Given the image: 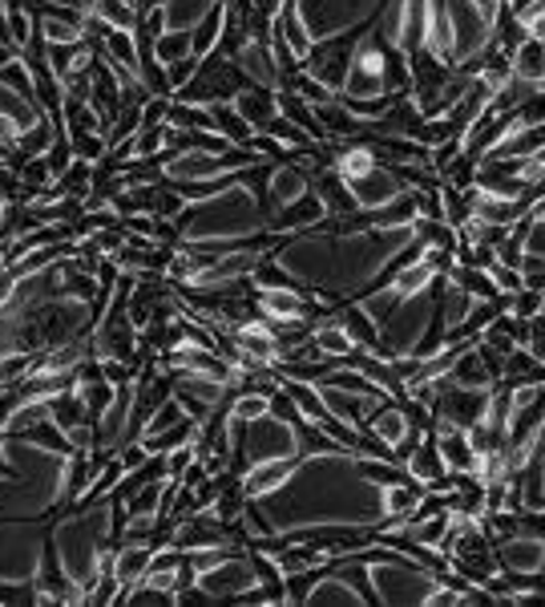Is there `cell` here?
Here are the masks:
<instances>
[{
    "instance_id": "cell-1",
    "label": "cell",
    "mask_w": 545,
    "mask_h": 607,
    "mask_svg": "<svg viewBox=\"0 0 545 607\" xmlns=\"http://www.w3.org/2000/svg\"><path fill=\"white\" fill-rule=\"evenodd\" d=\"M231 61L259 90H279V86H283V69H279L275 61V49H271V41H263V37H246L243 46L234 49Z\"/></svg>"
},
{
    "instance_id": "cell-2",
    "label": "cell",
    "mask_w": 545,
    "mask_h": 607,
    "mask_svg": "<svg viewBox=\"0 0 545 607\" xmlns=\"http://www.w3.org/2000/svg\"><path fill=\"white\" fill-rule=\"evenodd\" d=\"M347 187H352V195H356V202L364 207V211H376V207L392 202L396 195H404V187H408V182L401 179V170H396V167H384V162H376V167L367 170V175L352 179Z\"/></svg>"
},
{
    "instance_id": "cell-3",
    "label": "cell",
    "mask_w": 545,
    "mask_h": 607,
    "mask_svg": "<svg viewBox=\"0 0 545 607\" xmlns=\"http://www.w3.org/2000/svg\"><path fill=\"white\" fill-rule=\"evenodd\" d=\"M0 118L12 126V135H24V130H33L37 122H46L49 110L37 98L17 90V86L0 81Z\"/></svg>"
},
{
    "instance_id": "cell-4",
    "label": "cell",
    "mask_w": 545,
    "mask_h": 607,
    "mask_svg": "<svg viewBox=\"0 0 545 607\" xmlns=\"http://www.w3.org/2000/svg\"><path fill=\"white\" fill-rule=\"evenodd\" d=\"M300 454H283V458H263L255 461L251 470L243 474V486H246V495L251 498H263L271 495V490H279V486L287 482L291 474L300 470Z\"/></svg>"
},
{
    "instance_id": "cell-5",
    "label": "cell",
    "mask_w": 545,
    "mask_h": 607,
    "mask_svg": "<svg viewBox=\"0 0 545 607\" xmlns=\"http://www.w3.org/2000/svg\"><path fill=\"white\" fill-rule=\"evenodd\" d=\"M493 551H497L501 571H542L545 539H534V535H513V539L493 543Z\"/></svg>"
},
{
    "instance_id": "cell-6",
    "label": "cell",
    "mask_w": 545,
    "mask_h": 607,
    "mask_svg": "<svg viewBox=\"0 0 545 607\" xmlns=\"http://www.w3.org/2000/svg\"><path fill=\"white\" fill-rule=\"evenodd\" d=\"M335 320H340V328H344L347 337L356 340L360 349L376 352L380 325L372 320V312H367V308H360V300H340V304H335Z\"/></svg>"
},
{
    "instance_id": "cell-7",
    "label": "cell",
    "mask_w": 545,
    "mask_h": 607,
    "mask_svg": "<svg viewBox=\"0 0 545 607\" xmlns=\"http://www.w3.org/2000/svg\"><path fill=\"white\" fill-rule=\"evenodd\" d=\"M234 110L243 113L251 130H268V122L279 113V101H275V90H259V86H246V90L234 93Z\"/></svg>"
},
{
    "instance_id": "cell-8",
    "label": "cell",
    "mask_w": 545,
    "mask_h": 607,
    "mask_svg": "<svg viewBox=\"0 0 545 607\" xmlns=\"http://www.w3.org/2000/svg\"><path fill=\"white\" fill-rule=\"evenodd\" d=\"M150 559H154V547H145V543H122V547L113 551V571L122 579V599H125V587H134L145 579Z\"/></svg>"
},
{
    "instance_id": "cell-9",
    "label": "cell",
    "mask_w": 545,
    "mask_h": 607,
    "mask_svg": "<svg viewBox=\"0 0 545 607\" xmlns=\"http://www.w3.org/2000/svg\"><path fill=\"white\" fill-rule=\"evenodd\" d=\"M513 78L529 81V86H545V41L525 33L513 49Z\"/></svg>"
},
{
    "instance_id": "cell-10",
    "label": "cell",
    "mask_w": 545,
    "mask_h": 607,
    "mask_svg": "<svg viewBox=\"0 0 545 607\" xmlns=\"http://www.w3.org/2000/svg\"><path fill=\"white\" fill-rule=\"evenodd\" d=\"M214 9H219V0H166V4H162L166 29H179V33H194Z\"/></svg>"
},
{
    "instance_id": "cell-11",
    "label": "cell",
    "mask_w": 545,
    "mask_h": 607,
    "mask_svg": "<svg viewBox=\"0 0 545 607\" xmlns=\"http://www.w3.org/2000/svg\"><path fill=\"white\" fill-rule=\"evenodd\" d=\"M473 340H477V337H473ZM445 377L453 385H465V389H493V385H497V381H493V372L485 369V360H481V352L473 349V345H468V349L453 360V369H448Z\"/></svg>"
},
{
    "instance_id": "cell-12",
    "label": "cell",
    "mask_w": 545,
    "mask_h": 607,
    "mask_svg": "<svg viewBox=\"0 0 545 607\" xmlns=\"http://www.w3.org/2000/svg\"><path fill=\"white\" fill-rule=\"evenodd\" d=\"M448 280H453L456 288H465L473 300H497V296H501L497 280H493L485 268H473V263H453Z\"/></svg>"
},
{
    "instance_id": "cell-13",
    "label": "cell",
    "mask_w": 545,
    "mask_h": 607,
    "mask_svg": "<svg viewBox=\"0 0 545 607\" xmlns=\"http://www.w3.org/2000/svg\"><path fill=\"white\" fill-rule=\"evenodd\" d=\"M211 113H214V130L223 138H231L234 147H246V142H251L255 130H251V122H246L243 113L234 110V101H214Z\"/></svg>"
},
{
    "instance_id": "cell-14",
    "label": "cell",
    "mask_w": 545,
    "mask_h": 607,
    "mask_svg": "<svg viewBox=\"0 0 545 607\" xmlns=\"http://www.w3.org/2000/svg\"><path fill=\"white\" fill-rule=\"evenodd\" d=\"M93 21H101L105 29H130V33H134L142 17H138L134 0H101L98 12H93Z\"/></svg>"
},
{
    "instance_id": "cell-15",
    "label": "cell",
    "mask_w": 545,
    "mask_h": 607,
    "mask_svg": "<svg viewBox=\"0 0 545 607\" xmlns=\"http://www.w3.org/2000/svg\"><path fill=\"white\" fill-rule=\"evenodd\" d=\"M307 604H364V599H360L356 587H347V579H340V575H323L320 584L312 587Z\"/></svg>"
},
{
    "instance_id": "cell-16",
    "label": "cell",
    "mask_w": 545,
    "mask_h": 607,
    "mask_svg": "<svg viewBox=\"0 0 545 607\" xmlns=\"http://www.w3.org/2000/svg\"><path fill=\"white\" fill-rule=\"evenodd\" d=\"M194 53V37L190 33H179V29H166V33L154 37V57L162 61V66H174V61H182V57Z\"/></svg>"
},
{
    "instance_id": "cell-17",
    "label": "cell",
    "mask_w": 545,
    "mask_h": 607,
    "mask_svg": "<svg viewBox=\"0 0 545 607\" xmlns=\"http://www.w3.org/2000/svg\"><path fill=\"white\" fill-rule=\"evenodd\" d=\"M0 604H41V584L37 575L29 579H0Z\"/></svg>"
},
{
    "instance_id": "cell-18",
    "label": "cell",
    "mask_w": 545,
    "mask_h": 607,
    "mask_svg": "<svg viewBox=\"0 0 545 607\" xmlns=\"http://www.w3.org/2000/svg\"><path fill=\"white\" fill-rule=\"evenodd\" d=\"M231 414L239 417V421H259V417L271 414V397H263V394H234Z\"/></svg>"
},
{
    "instance_id": "cell-19",
    "label": "cell",
    "mask_w": 545,
    "mask_h": 607,
    "mask_svg": "<svg viewBox=\"0 0 545 607\" xmlns=\"http://www.w3.org/2000/svg\"><path fill=\"white\" fill-rule=\"evenodd\" d=\"M542 308H545V292H537V288H522V292H513L509 300V312L522 316V320H534Z\"/></svg>"
},
{
    "instance_id": "cell-20",
    "label": "cell",
    "mask_w": 545,
    "mask_h": 607,
    "mask_svg": "<svg viewBox=\"0 0 545 607\" xmlns=\"http://www.w3.org/2000/svg\"><path fill=\"white\" fill-rule=\"evenodd\" d=\"M194 458H199V454H194V441H182V446H174V450L166 454V478H182V474H186V466Z\"/></svg>"
},
{
    "instance_id": "cell-21",
    "label": "cell",
    "mask_w": 545,
    "mask_h": 607,
    "mask_svg": "<svg viewBox=\"0 0 545 607\" xmlns=\"http://www.w3.org/2000/svg\"><path fill=\"white\" fill-rule=\"evenodd\" d=\"M199 66H202V61H199L194 53L182 57V61H174V66H166V73H170V90L179 93L182 86H186V81L194 78V73H199Z\"/></svg>"
},
{
    "instance_id": "cell-22",
    "label": "cell",
    "mask_w": 545,
    "mask_h": 607,
    "mask_svg": "<svg viewBox=\"0 0 545 607\" xmlns=\"http://www.w3.org/2000/svg\"><path fill=\"white\" fill-rule=\"evenodd\" d=\"M0 46H4V49H17V46H12V33H9V17H4V4H0Z\"/></svg>"
},
{
    "instance_id": "cell-23",
    "label": "cell",
    "mask_w": 545,
    "mask_h": 607,
    "mask_svg": "<svg viewBox=\"0 0 545 607\" xmlns=\"http://www.w3.org/2000/svg\"><path fill=\"white\" fill-rule=\"evenodd\" d=\"M98 4H101V0H78V12H81V17H93Z\"/></svg>"
},
{
    "instance_id": "cell-24",
    "label": "cell",
    "mask_w": 545,
    "mask_h": 607,
    "mask_svg": "<svg viewBox=\"0 0 545 607\" xmlns=\"http://www.w3.org/2000/svg\"><path fill=\"white\" fill-rule=\"evenodd\" d=\"M0 271H4V248H0Z\"/></svg>"
},
{
    "instance_id": "cell-25",
    "label": "cell",
    "mask_w": 545,
    "mask_h": 607,
    "mask_svg": "<svg viewBox=\"0 0 545 607\" xmlns=\"http://www.w3.org/2000/svg\"><path fill=\"white\" fill-rule=\"evenodd\" d=\"M542 490H545V478H542Z\"/></svg>"
}]
</instances>
